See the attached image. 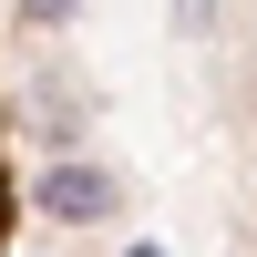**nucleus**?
<instances>
[{
    "label": "nucleus",
    "instance_id": "3",
    "mask_svg": "<svg viewBox=\"0 0 257 257\" xmlns=\"http://www.w3.org/2000/svg\"><path fill=\"white\" fill-rule=\"evenodd\" d=\"M62 11H72V0H31V21H62Z\"/></svg>",
    "mask_w": 257,
    "mask_h": 257
},
{
    "label": "nucleus",
    "instance_id": "4",
    "mask_svg": "<svg viewBox=\"0 0 257 257\" xmlns=\"http://www.w3.org/2000/svg\"><path fill=\"white\" fill-rule=\"evenodd\" d=\"M123 257H155V247H123Z\"/></svg>",
    "mask_w": 257,
    "mask_h": 257
},
{
    "label": "nucleus",
    "instance_id": "1",
    "mask_svg": "<svg viewBox=\"0 0 257 257\" xmlns=\"http://www.w3.org/2000/svg\"><path fill=\"white\" fill-rule=\"evenodd\" d=\"M41 206H52V216H113V175H82V165H62V175L41 185Z\"/></svg>",
    "mask_w": 257,
    "mask_h": 257
},
{
    "label": "nucleus",
    "instance_id": "2",
    "mask_svg": "<svg viewBox=\"0 0 257 257\" xmlns=\"http://www.w3.org/2000/svg\"><path fill=\"white\" fill-rule=\"evenodd\" d=\"M11 226H21V185H11V144H0V257H11Z\"/></svg>",
    "mask_w": 257,
    "mask_h": 257
}]
</instances>
